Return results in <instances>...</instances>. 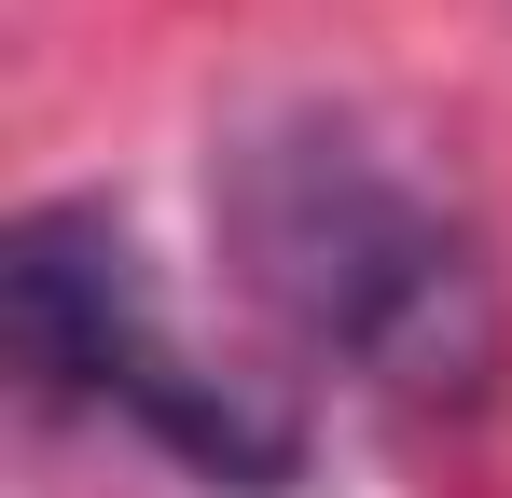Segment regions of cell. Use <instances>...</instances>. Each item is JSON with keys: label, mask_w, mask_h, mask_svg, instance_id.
Listing matches in <instances>:
<instances>
[{"label": "cell", "mask_w": 512, "mask_h": 498, "mask_svg": "<svg viewBox=\"0 0 512 498\" xmlns=\"http://www.w3.org/2000/svg\"><path fill=\"white\" fill-rule=\"evenodd\" d=\"M222 236L263 319L374 402L457 415L499 374V263L471 208L346 97H277L222 153Z\"/></svg>", "instance_id": "6da1fadb"}, {"label": "cell", "mask_w": 512, "mask_h": 498, "mask_svg": "<svg viewBox=\"0 0 512 498\" xmlns=\"http://www.w3.org/2000/svg\"><path fill=\"white\" fill-rule=\"evenodd\" d=\"M0 291H14V346L56 402H111L167 457H194L208 485H291L305 471V429L250 374H208L180 346V319L153 305V263L111 208H28L0 249Z\"/></svg>", "instance_id": "7a4b0ae2"}]
</instances>
